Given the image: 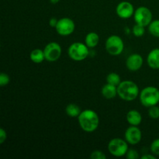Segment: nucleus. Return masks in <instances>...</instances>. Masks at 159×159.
Instances as JSON below:
<instances>
[{"instance_id":"nucleus-28","label":"nucleus","mask_w":159,"mask_h":159,"mask_svg":"<svg viewBox=\"0 0 159 159\" xmlns=\"http://www.w3.org/2000/svg\"><path fill=\"white\" fill-rule=\"evenodd\" d=\"M57 22H58V20H57L55 17H52V18L50 19L49 25L51 26V27L55 28L56 26H57Z\"/></svg>"},{"instance_id":"nucleus-15","label":"nucleus","mask_w":159,"mask_h":159,"mask_svg":"<svg viewBox=\"0 0 159 159\" xmlns=\"http://www.w3.org/2000/svg\"><path fill=\"white\" fill-rule=\"evenodd\" d=\"M102 96L107 99H113L117 95V86L111 85V84L107 83L102 86L101 90Z\"/></svg>"},{"instance_id":"nucleus-29","label":"nucleus","mask_w":159,"mask_h":159,"mask_svg":"<svg viewBox=\"0 0 159 159\" xmlns=\"http://www.w3.org/2000/svg\"><path fill=\"white\" fill-rule=\"evenodd\" d=\"M141 159H156L155 156L152 155H148V154H146V155H144L141 158Z\"/></svg>"},{"instance_id":"nucleus-2","label":"nucleus","mask_w":159,"mask_h":159,"mask_svg":"<svg viewBox=\"0 0 159 159\" xmlns=\"http://www.w3.org/2000/svg\"><path fill=\"white\" fill-rule=\"evenodd\" d=\"M139 94V88L133 81H124L117 86V95L123 100L133 101L137 99Z\"/></svg>"},{"instance_id":"nucleus-26","label":"nucleus","mask_w":159,"mask_h":159,"mask_svg":"<svg viewBox=\"0 0 159 159\" xmlns=\"http://www.w3.org/2000/svg\"><path fill=\"white\" fill-rule=\"evenodd\" d=\"M126 158L127 159H137L139 158V154L138 151L134 149H128L127 154H126Z\"/></svg>"},{"instance_id":"nucleus-7","label":"nucleus","mask_w":159,"mask_h":159,"mask_svg":"<svg viewBox=\"0 0 159 159\" xmlns=\"http://www.w3.org/2000/svg\"><path fill=\"white\" fill-rule=\"evenodd\" d=\"M134 19L137 24H140L145 27L152 21V11L145 6H140L134 11Z\"/></svg>"},{"instance_id":"nucleus-5","label":"nucleus","mask_w":159,"mask_h":159,"mask_svg":"<svg viewBox=\"0 0 159 159\" xmlns=\"http://www.w3.org/2000/svg\"><path fill=\"white\" fill-rule=\"evenodd\" d=\"M128 143L122 138H113L108 144V151L115 157H123L126 155L128 151Z\"/></svg>"},{"instance_id":"nucleus-13","label":"nucleus","mask_w":159,"mask_h":159,"mask_svg":"<svg viewBox=\"0 0 159 159\" xmlns=\"http://www.w3.org/2000/svg\"><path fill=\"white\" fill-rule=\"evenodd\" d=\"M148 66L152 69H159V48L152 50L147 57Z\"/></svg>"},{"instance_id":"nucleus-10","label":"nucleus","mask_w":159,"mask_h":159,"mask_svg":"<svg viewBox=\"0 0 159 159\" xmlns=\"http://www.w3.org/2000/svg\"><path fill=\"white\" fill-rule=\"evenodd\" d=\"M134 6L127 1L120 2L119 4L116 6V13L120 18L127 20L130 18L134 13Z\"/></svg>"},{"instance_id":"nucleus-6","label":"nucleus","mask_w":159,"mask_h":159,"mask_svg":"<svg viewBox=\"0 0 159 159\" xmlns=\"http://www.w3.org/2000/svg\"><path fill=\"white\" fill-rule=\"evenodd\" d=\"M105 48L109 54L112 56H118L124 49V43L120 37L117 35H111L107 38Z\"/></svg>"},{"instance_id":"nucleus-3","label":"nucleus","mask_w":159,"mask_h":159,"mask_svg":"<svg viewBox=\"0 0 159 159\" xmlns=\"http://www.w3.org/2000/svg\"><path fill=\"white\" fill-rule=\"evenodd\" d=\"M139 99L144 107L149 108L156 106L159 102V89L154 86L145 87L140 92Z\"/></svg>"},{"instance_id":"nucleus-23","label":"nucleus","mask_w":159,"mask_h":159,"mask_svg":"<svg viewBox=\"0 0 159 159\" xmlns=\"http://www.w3.org/2000/svg\"><path fill=\"white\" fill-rule=\"evenodd\" d=\"M151 152L155 155H159V138L155 139L151 144Z\"/></svg>"},{"instance_id":"nucleus-24","label":"nucleus","mask_w":159,"mask_h":159,"mask_svg":"<svg viewBox=\"0 0 159 159\" xmlns=\"http://www.w3.org/2000/svg\"><path fill=\"white\" fill-rule=\"evenodd\" d=\"M10 82V78L8 75L7 74L4 72H2L1 75H0V85L2 87L6 86Z\"/></svg>"},{"instance_id":"nucleus-1","label":"nucleus","mask_w":159,"mask_h":159,"mask_svg":"<svg viewBox=\"0 0 159 159\" xmlns=\"http://www.w3.org/2000/svg\"><path fill=\"white\" fill-rule=\"evenodd\" d=\"M78 121L81 128L85 132L91 133L97 130L99 125V117L93 110H82L78 116Z\"/></svg>"},{"instance_id":"nucleus-17","label":"nucleus","mask_w":159,"mask_h":159,"mask_svg":"<svg viewBox=\"0 0 159 159\" xmlns=\"http://www.w3.org/2000/svg\"><path fill=\"white\" fill-rule=\"evenodd\" d=\"M30 58L34 63H42L45 60L44 52L41 49H39V48L33 50L30 54Z\"/></svg>"},{"instance_id":"nucleus-14","label":"nucleus","mask_w":159,"mask_h":159,"mask_svg":"<svg viewBox=\"0 0 159 159\" xmlns=\"http://www.w3.org/2000/svg\"><path fill=\"white\" fill-rule=\"evenodd\" d=\"M127 120L131 126H138L142 122V116L136 110H131L127 113Z\"/></svg>"},{"instance_id":"nucleus-25","label":"nucleus","mask_w":159,"mask_h":159,"mask_svg":"<svg viewBox=\"0 0 159 159\" xmlns=\"http://www.w3.org/2000/svg\"><path fill=\"white\" fill-rule=\"evenodd\" d=\"M90 158L92 159H106L107 155L101 151L96 150L92 152L91 155H90Z\"/></svg>"},{"instance_id":"nucleus-16","label":"nucleus","mask_w":159,"mask_h":159,"mask_svg":"<svg viewBox=\"0 0 159 159\" xmlns=\"http://www.w3.org/2000/svg\"><path fill=\"white\" fill-rule=\"evenodd\" d=\"M99 42V36L97 33L90 32L85 36V43L89 48H93L98 45Z\"/></svg>"},{"instance_id":"nucleus-12","label":"nucleus","mask_w":159,"mask_h":159,"mask_svg":"<svg viewBox=\"0 0 159 159\" xmlns=\"http://www.w3.org/2000/svg\"><path fill=\"white\" fill-rule=\"evenodd\" d=\"M144 60L141 54H132L127 57L126 61V66L127 69L131 71H137L142 67Z\"/></svg>"},{"instance_id":"nucleus-20","label":"nucleus","mask_w":159,"mask_h":159,"mask_svg":"<svg viewBox=\"0 0 159 159\" xmlns=\"http://www.w3.org/2000/svg\"><path fill=\"white\" fill-rule=\"evenodd\" d=\"M148 30L153 37H159V20L152 21V23L148 25Z\"/></svg>"},{"instance_id":"nucleus-4","label":"nucleus","mask_w":159,"mask_h":159,"mask_svg":"<svg viewBox=\"0 0 159 159\" xmlns=\"http://www.w3.org/2000/svg\"><path fill=\"white\" fill-rule=\"evenodd\" d=\"M89 47L85 43L75 42L68 48V54L70 58L75 61H82L88 57L89 54Z\"/></svg>"},{"instance_id":"nucleus-21","label":"nucleus","mask_w":159,"mask_h":159,"mask_svg":"<svg viewBox=\"0 0 159 159\" xmlns=\"http://www.w3.org/2000/svg\"><path fill=\"white\" fill-rule=\"evenodd\" d=\"M132 32H133V34L137 37H142L143 35L145 33V29H144V26H141L140 24H135L134 26L133 30H132Z\"/></svg>"},{"instance_id":"nucleus-8","label":"nucleus","mask_w":159,"mask_h":159,"mask_svg":"<svg viewBox=\"0 0 159 159\" xmlns=\"http://www.w3.org/2000/svg\"><path fill=\"white\" fill-rule=\"evenodd\" d=\"M55 30L59 35L67 37L71 35L74 32L75 30V24L71 19L64 17L58 20Z\"/></svg>"},{"instance_id":"nucleus-22","label":"nucleus","mask_w":159,"mask_h":159,"mask_svg":"<svg viewBox=\"0 0 159 159\" xmlns=\"http://www.w3.org/2000/svg\"><path fill=\"white\" fill-rule=\"evenodd\" d=\"M148 115L152 119H158L159 118V107L157 105L149 107Z\"/></svg>"},{"instance_id":"nucleus-19","label":"nucleus","mask_w":159,"mask_h":159,"mask_svg":"<svg viewBox=\"0 0 159 159\" xmlns=\"http://www.w3.org/2000/svg\"><path fill=\"white\" fill-rule=\"evenodd\" d=\"M107 82L109 84H111V85L118 86L121 82L120 76L115 72H110L107 76Z\"/></svg>"},{"instance_id":"nucleus-11","label":"nucleus","mask_w":159,"mask_h":159,"mask_svg":"<svg viewBox=\"0 0 159 159\" xmlns=\"http://www.w3.org/2000/svg\"><path fill=\"white\" fill-rule=\"evenodd\" d=\"M124 137L128 144H131V145H135L141 141L142 134L138 126H130L126 130Z\"/></svg>"},{"instance_id":"nucleus-18","label":"nucleus","mask_w":159,"mask_h":159,"mask_svg":"<svg viewBox=\"0 0 159 159\" xmlns=\"http://www.w3.org/2000/svg\"><path fill=\"white\" fill-rule=\"evenodd\" d=\"M81 108L75 103H69L65 108V113L70 117H78L80 115Z\"/></svg>"},{"instance_id":"nucleus-27","label":"nucleus","mask_w":159,"mask_h":159,"mask_svg":"<svg viewBox=\"0 0 159 159\" xmlns=\"http://www.w3.org/2000/svg\"><path fill=\"white\" fill-rule=\"evenodd\" d=\"M7 138V133L3 128L0 129V144H2Z\"/></svg>"},{"instance_id":"nucleus-9","label":"nucleus","mask_w":159,"mask_h":159,"mask_svg":"<svg viewBox=\"0 0 159 159\" xmlns=\"http://www.w3.org/2000/svg\"><path fill=\"white\" fill-rule=\"evenodd\" d=\"M45 60L49 62H54L60 58L62 53L61 47L56 42H50L43 49Z\"/></svg>"},{"instance_id":"nucleus-30","label":"nucleus","mask_w":159,"mask_h":159,"mask_svg":"<svg viewBox=\"0 0 159 159\" xmlns=\"http://www.w3.org/2000/svg\"><path fill=\"white\" fill-rule=\"evenodd\" d=\"M50 2H51L52 4H57V3H58L59 2H60V0H50Z\"/></svg>"}]
</instances>
